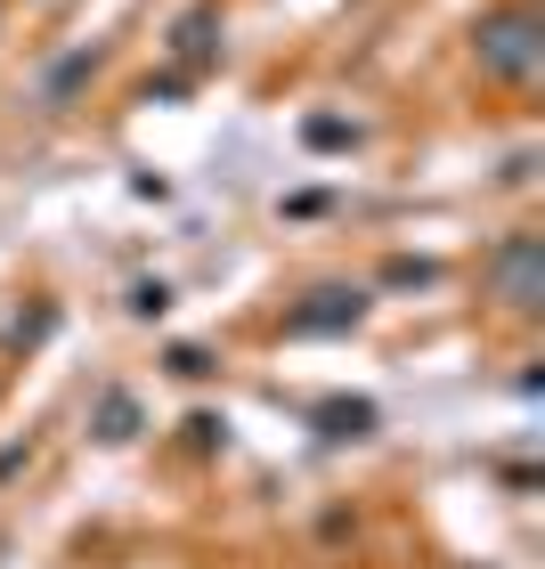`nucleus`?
I'll list each match as a JSON object with an SVG mask.
<instances>
[{
  "mask_svg": "<svg viewBox=\"0 0 545 569\" xmlns=\"http://www.w3.org/2000/svg\"><path fill=\"white\" fill-rule=\"evenodd\" d=\"M383 284H439V269H432V261H392V269H383Z\"/></svg>",
  "mask_w": 545,
  "mask_h": 569,
  "instance_id": "9b49d317",
  "label": "nucleus"
},
{
  "mask_svg": "<svg viewBox=\"0 0 545 569\" xmlns=\"http://www.w3.org/2000/svg\"><path fill=\"white\" fill-rule=\"evenodd\" d=\"M90 431L107 439V448H131V439L147 431V407L131 391H107V399H98V416H90Z\"/></svg>",
  "mask_w": 545,
  "mask_h": 569,
  "instance_id": "423d86ee",
  "label": "nucleus"
},
{
  "mask_svg": "<svg viewBox=\"0 0 545 569\" xmlns=\"http://www.w3.org/2000/svg\"><path fill=\"white\" fill-rule=\"evenodd\" d=\"M488 293H497L505 309H522V318L545 301V237L537 228H513V237L488 252Z\"/></svg>",
  "mask_w": 545,
  "mask_h": 569,
  "instance_id": "f03ea898",
  "label": "nucleus"
},
{
  "mask_svg": "<svg viewBox=\"0 0 545 569\" xmlns=\"http://www.w3.org/2000/svg\"><path fill=\"white\" fill-rule=\"evenodd\" d=\"M98 66H107V49H90V41H82V49H66V58L41 73V107H73V90H82Z\"/></svg>",
  "mask_w": 545,
  "mask_h": 569,
  "instance_id": "39448f33",
  "label": "nucleus"
},
{
  "mask_svg": "<svg viewBox=\"0 0 545 569\" xmlns=\"http://www.w3.org/2000/svg\"><path fill=\"white\" fill-rule=\"evenodd\" d=\"M164 309H171V284H164V277L131 284V318H164Z\"/></svg>",
  "mask_w": 545,
  "mask_h": 569,
  "instance_id": "6e6552de",
  "label": "nucleus"
},
{
  "mask_svg": "<svg viewBox=\"0 0 545 569\" xmlns=\"http://www.w3.org/2000/svg\"><path fill=\"white\" fill-rule=\"evenodd\" d=\"M358 131H350V122H334V114H318V122H309V147H350Z\"/></svg>",
  "mask_w": 545,
  "mask_h": 569,
  "instance_id": "f8f14e48",
  "label": "nucleus"
},
{
  "mask_svg": "<svg viewBox=\"0 0 545 569\" xmlns=\"http://www.w3.org/2000/svg\"><path fill=\"white\" fill-rule=\"evenodd\" d=\"M375 399H326L318 407V439H334V448H343V439H375Z\"/></svg>",
  "mask_w": 545,
  "mask_h": 569,
  "instance_id": "0eeeda50",
  "label": "nucleus"
},
{
  "mask_svg": "<svg viewBox=\"0 0 545 569\" xmlns=\"http://www.w3.org/2000/svg\"><path fill=\"white\" fill-rule=\"evenodd\" d=\"M164 367H171L179 382H204V375H212V350H196V342H179V350L164 358Z\"/></svg>",
  "mask_w": 545,
  "mask_h": 569,
  "instance_id": "1a4fd4ad",
  "label": "nucleus"
},
{
  "mask_svg": "<svg viewBox=\"0 0 545 569\" xmlns=\"http://www.w3.org/2000/svg\"><path fill=\"white\" fill-rule=\"evenodd\" d=\"M473 58L480 73H497V82H537V66H545V17L537 9H488L473 24Z\"/></svg>",
  "mask_w": 545,
  "mask_h": 569,
  "instance_id": "f257e3e1",
  "label": "nucleus"
},
{
  "mask_svg": "<svg viewBox=\"0 0 545 569\" xmlns=\"http://www.w3.org/2000/svg\"><path fill=\"white\" fill-rule=\"evenodd\" d=\"M188 439H196V448H220V439H228V423L212 416V407H196V416H188Z\"/></svg>",
  "mask_w": 545,
  "mask_h": 569,
  "instance_id": "9d476101",
  "label": "nucleus"
},
{
  "mask_svg": "<svg viewBox=\"0 0 545 569\" xmlns=\"http://www.w3.org/2000/svg\"><path fill=\"white\" fill-rule=\"evenodd\" d=\"M24 463H33V439H9V448H0V488H9Z\"/></svg>",
  "mask_w": 545,
  "mask_h": 569,
  "instance_id": "ddd939ff",
  "label": "nucleus"
},
{
  "mask_svg": "<svg viewBox=\"0 0 545 569\" xmlns=\"http://www.w3.org/2000/svg\"><path fill=\"white\" fill-rule=\"evenodd\" d=\"M367 293L358 284H309V293L285 309V333H350V326H367Z\"/></svg>",
  "mask_w": 545,
  "mask_h": 569,
  "instance_id": "7ed1b4c3",
  "label": "nucleus"
},
{
  "mask_svg": "<svg viewBox=\"0 0 545 569\" xmlns=\"http://www.w3.org/2000/svg\"><path fill=\"white\" fill-rule=\"evenodd\" d=\"M171 58H179V66H212V58H220V9H212V0L171 24Z\"/></svg>",
  "mask_w": 545,
  "mask_h": 569,
  "instance_id": "20e7f679",
  "label": "nucleus"
}]
</instances>
